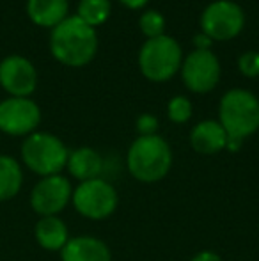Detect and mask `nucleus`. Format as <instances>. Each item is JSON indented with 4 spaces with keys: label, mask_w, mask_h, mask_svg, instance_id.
Returning a JSON list of instances; mask_svg holds the SVG:
<instances>
[{
    "label": "nucleus",
    "mask_w": 259,
    "mask_h": 261,
    "mask_svg": "<svg viewBox=\"0 0 259 261\" xmlns=\"http://www.w3.org/2000/svg\"><path fill=\"white\" fill-rule=\"evenodd\" d=\"M110 0H80L76 16L93 29L103 25L110 16Z\"/></svg>",
    "instance_id": "nucleus-18"
},
{
    "label": "nucleus",
    "mask_w": 259,
    "mask_h": 261,
    "mask_svg": "<svg viewBox=\"0 0 259 261\" xmlns=\"http://www.w3.org/2000/svg\"><path fill=\"white\" fill-rule=\"evenodd\" d=\"M138 27H140L142 34L148 39L158 38V36L165 34V18H163L158 11L148 9L138 18Z\"/></svg>",
    "instance_id": "nucleus-19"
},
{
    "label": "nucleus",
    "mask_w": 259,
    "mask_h": 261,
    "mask_svg": "<svg viewBox=\"0 0 259 261\" xmlns=\"http://www.w3.org/2000/svg\"><path fill=\"white\" fill-rule=\"evenodd\" d=\"M158 119L153 114H142L137 119V132L140 135H156Z\"/></svg>",
    "instance_id": "nucleus-22"
},
{
    "label": "nucleus",
    "mask_w": 259,
    "mask_h": 261,
    "mask_svg": "<svg viewBox=\"0 0 259 261\" xmlns=\"http://www.w3.org/2000/svg\"><path fill=\"white\" fill-rule=\"evenodd\" d=\"M68 0H27V14L36 25L53 29L68 18Z\"/></svg>",
    "instance_id": "nucleus-16"
},
{
    "label": "nucleus",
    "mask_w": 259,
    "mask_h": 261,
    "mask_svg": "<svg viewBox=\"0 0 259 261\" xmlns=\"http://www.w3.org/2000/svg\"><path fill=\"white\" fill-rule=\"evenodd\" d=\"M34 237L36 242L41 245V249L55 252V251H63V247L68 244L69 231L63 219H59L57 215H50V217H41L36 222Z\"/></svg>",
    "instance_id": "nucleus-15"
},
{
    "label": "nucleus",
    "mask_w": 259,
    "mask_h": 261,
    "mask_svg": "<svg viewBox=\"0 0 259 261\" xmlns=\"http://www.w3.org/2000/svg\"><path fill=\"white\" fill-rule=\"evenodd\" d=\"M218 123L227 134L229 151H238L245 137L259 130V100L247 89H231L218 105Z\"/></svg>",
    "instance_id": "nucleus-2"
},
{
    "label": "nucleus",
    "mask_w": 259,
    "mask_h": 261,
    "mask_svg": "<svg viewBox=\"0 0 259 261\" xmlns=\"http://www.w3.org/2000/svg\"><path fill=\"white\" fill-rule=\"evenodd\" d=\"M238 68L242 71V75L254 79L259 76V52H245L240 55L238 59Z\"/></svg>",
    "instance_id": "nucleus-21"
},
{
    "label": "nucleus",
    "mask_w": 259,
    "mask_h": 261,
    "mask_svg": "<svg viewBox=\"0 0 259 261\" xmlns=\"http://www.w3.org/2000/svg\"><path fill=\"white\" fill-rule=\"evenodd\" d=\"M66 167L73 178L80 179V183H82L101 178V174L105 172V160L96 149L83 146L75 151H69Z\"/></svg>",
    "instance_id": "nucleus-14"
},
{
    "label": "nucleus",
    "mask_w": 259,
    "mask_h": 261,
    "mask_svg": "<svg viewBox=\"0 0 259 261\" xmlns=\"http://www.w3.org/2000/svg\"><path fill=\"white\" fill-rule=\"evenodd\" d=\"M0 86L13 98H28L38 86V71L28 59L9 55L0 62Z\"/></svg>",
    "instance_id": "nucleus-11"
},
{
    "label": "nucleus",
    "mask_w": 259,
    "mask_h": 261,
    "mask_svg": "<svg viewBox=\"0 0 259 261\" xmlns=\"http://www.w3.org/2000/svg\"><path fill=\"white\" fill-rule=\"evenodd\" d=\"M71 203L82 217L91 220H103L116 212L119 197L110 181L105 178L82 181L73 190Z\"/></svg>",
    "instance_id": "nucleus-6"
},
{
    "label": "nucleus",
    "mask_w": 259,
    "mask_h": 261,
    "mask_svg": "<svg viewBox=\"0 0 259 261\" xmlns=\"http://www.w3.org/2000/svg\"><path fill=\"white\" fill-rule=\"evenodd\" d=\"M61 261H112L108 245L96 237H75L61 251Z\"/></svg>",
    "instance_id": "nucleus-13"
},
{
    "label": "nucleus",
    "mask_w": 259,
    "mask_h": 261,
    "mask_svg": "<svg viewBox=\"0 0 259 261\" xmlns=\"http://www.w3.org/2000/svg\"><path fill=\"white\" fill-rule=\"evenodd\" d=\"M41 123V110L31 98H7L0 103V132L13 137L34 134Z\"/></svg>",
    "instance_id": "nucleus-9"
},
{
    "label": "nucleus",
    "mask_w": 259,
    "mask_h": 261,
    "mask_svg": "<svg viewBox=\"0 0 259 261\" xmlns=\"http://www.w3.org/2000/svg\"><path fill=\"white\" fill-rule=\"evenodd\" d=\"M118 2H121L128 9H144L149 0H118Z\"/></svg>",
    "instance_id": "nucleus-25"
},
{
    "label": "nucleus",
    "mask_w": 259,
    "mask_h": 261,
    "mask_svg": "<svg viewBox=\"0 0 259 261\" xmlns=\"http://www.w3.org/2000/svg\"><path fill=\"white\" fill-rule=\"evenodd\" d=\"M50 52L69 68H82L89 64L98 52L96 29L87 25L78 16H68L50 34Z\"/></svg>",
    "instance_id": "nucleus-1"
},
{
    "label": "nucleus",
    "mask_w": 259,
    "mask_h": 261,
    "mask_svg": "<svg viewBox=\"0 0 259 261\" xmlns=\"http://www.w3.org/2000/svg\"><path fill=\"white\" fill-rule=\"evenodd\" d=\"M190 261H222V258L213 251H200Z\"/></svg>",
    "instance_id": "nucleus-24"
},
{
    "label": "nucleus",
    "mask_w": 259,
    "mask_h": 261,
    "mask_svg": "<svg viewBox=\"0 0 259 261\" xmlns=\"http://www.w3.org/2000/svg\"><path fill=\"white\" fill-rule=\"evenodd\" d=\"M245 13L236 2L217 0L211 2L200 16V29L213 41H229L242 32Z\"/></svg>",
    "instance_id": "nucleus-7"
},
{
    "label": "nucleus",
    "mask_w": 259,
    "mask_h": 261,
    "mask_svg": "<svg viewBox=\"0 0 259 261\" xmlns=\"http://www.w3.org/2000/svg\"><path fill=\"white\" fill-rule=\"evenodd\" d=\"M23 185V171L16 158L0 155V203L18 196Z\"/></svg>",
    "instance_id": "nucleus-17"
},
{
    "label": "nucleus",
    "mask_w": 259,
    "mask_h": 261,
    "mask_svg": "<svg viewBox=\"0 0 259 261\" xmlns=\"http://www.w3.org/2000/svg\"><path fill=\"white\" fill-rule=\"evenodd\" d=\"M190 146L200 155H215L227 148V134L218 121H200L190 132Z\"/></svg>",
    "instance_id": "nucleus-12"
},
{
    "label": "nucleus",
    "mask_w": 259,
    "mask_h": 261,
    "mask_svg": "<svg viewBox=\"0 0 259 261\" xmlns=\"http://www.w3.org/2000/svg\"><path fill=\"white\" fill-rule=\"evenodd\" d=\"M180 71L187 89L204 94L217 87L220 80V62L211 50H194L183 59Z\"/></svg>",
    "instance_id": "nucleus-8"
},
{
    "label": "nucleus",
    "mask_w": 259,
    "mask_h": 261,
    "mask_svg": "<svg viewBox=\"0 0 259 261\" xmlns=\"http://www.w3.org/2000/svg\"><path fill=\"white\" fill-rule=\"evenodd\" d=\"M183 52L180 43L170 36L146 39L138 52V68L151 82H167L181 69Z\"/></svg>",
    "instance_id": "nucleus-5"
},
{
    "label": "nucleus",
    "mask_w": 259,
    "mask_h": 261,
    "mask_svg": "<svg viewBox=\"0 0 259 261\" xmlns=\"http://www.w3.org/2000/svg\"><path fill=\"white\" fill-rule=\"evenodd\" d=\"M194 45H195V50H211L213 39H210L204 32H200V34H197L194 38Z\"/></svg>",
    "instance_id": "nucleus-23"
},
{
    "label": "nucleus",
    "mask_w": 259,
    "mask_h": 261,
    "mask_svg": "<svg viewBox=\"0 0 259 261\" xmlns=\"http://www.w3.org/2000/svg\"><path fill=\"white\" fill-rule=\"evenodd\" d=\"M167 116L176 124L187 123L192 117V101L185 96H174L167 105Z\"/></svg>",
    "instance_id": "nucleus-20"
},
{
    "label": "nucleus",
    "mask_w": 259,
    "mask_h": 261,
    "mask_svg": "<svg viewBox=\"0 0 259 261\" xmlns=\"http://www.w3.org/2000/svg\"><path fill=\"white\" fill-rule=\"evenodd\" d=\"M73 196V187L63 174L41 178L31 192V206L38 215H59L68 206Z\"/></svg>",
    "instance_id": "nucleus-10"
},
{
    "label": "nucleus",
    "mask_w": 259,
    "mask_h": 261,
    "mask_svg": "<svg viewBox=\"0 0 259 261\" xmlns=\"http://www.w3.org/2000/svg\"><path fill=\"white\" fill-rule=\"evenodd\" d=\"M126 167L135 179L156 183L169 174L172 167V151L169 142L160 135H140L131 142Z\"/></svg>",
    "instance_id": "nucleus-3"
},
{
    "label": "nucleus",
    "mask_w": 259,
    "mask_h": 261,
    "mask_svg": "<svg viewBox=\"0 0 259 261\" xmlns=\"http://www.w3.org/2000/svg\"><path fill=\"white\" fill-rule=\"evenodd\" d=\"M68 156L69 151L64 142L48 132H34L21 144L23 164L41 178L61 174L68 164Z\"/></svg>",
    "instance_id": "nucleus-4"
}]
</instances>
